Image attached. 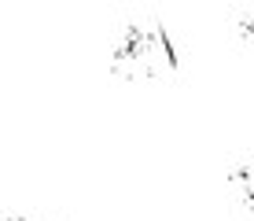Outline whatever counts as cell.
Wrapping results in <instances>:
<instances>
[{
    "instance_id": "cell-1",
    "label": "cell",
    "mask_w": 254,
    "mask_h": 221,
    "mask_svg": "<svg viewBox=\"0 0 254 221\" xmlns=\"http://www.w3.org/2000/svg\"><path fill=\"white\" fill-rule=\"evenodd\" d=\"M177 56H173V44L166 37V30L159 22H133L122 30V37L111 48V70L122 81H162L173 74Z\"/></svg>"
},
{
    "instance_id": "cell-2",
    "label": "cell",
    "mask_w": 254,
    "mask_h": 221,
    "mask_svg": "<svg viewBox=\"0 0 254 221\" xmlns=\"http://www.w3.org/2000/svg\"><path fill=\"white\" fill-rule=\"evenodd\" d=\"M7 221H48V218H37V214H11Z\"/></svg>"
}]
</instances>
